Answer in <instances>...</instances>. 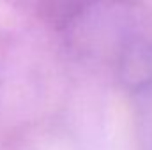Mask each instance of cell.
<instances>
[{
	"instance_id": "obj_1",
	"label": "cell",
	"mask_w": 152,
	"mask_h": 150,
	"mask_svg": "<svg viewBox=\"0 0 152 150\" xmlns=\"http://www.w3.org/2000/svg\"><path fill=\"white\" fill-rule=\"evenodd\" d=\"M120 74L133 90H152V39L134 42L126 50Z\"/></svg>"
},
{
	"instance_id": "obj_2",
	"label": "cell",
	"mask_w": 152,
	"mask_h": 150,
	"mask_svg": "<svg viewBox=\"0 0 152 150\" xmlns=\"http://www.w3.org/2000/svg\"><path fill=\"white\" fill-rule=\"evenodd\" d=\"M99 2L101 0H39L44 18L60 28L75 23Z\"/></svg>"
}]
</instances>
